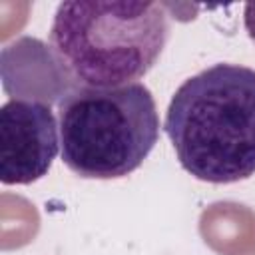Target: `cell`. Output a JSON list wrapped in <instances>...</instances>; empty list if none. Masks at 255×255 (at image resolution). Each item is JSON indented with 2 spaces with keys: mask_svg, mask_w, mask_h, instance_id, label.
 <instances>
[{
  "mask_svg": "<svg viewBox=\"0 0 255 255\" xmlns=\"http://www.w3.org/2000/svg\"><path fill=\"white\" fill-rule=\"evenodd\" d=\"M243 24H245V30H247L251 42L255 44V2L245 4V8H243Z\"/></svg>",
  "mask_w": 255,
  "mask_h": 255,
  "instance_id": "obj_5",
  "label": "cell"
},
{
  "mask_svg": "<svg viewBox=\"0 0 255 255\" xmlns=\"http://www.w3.org/2000/svg\"><path fill=\"white\" fill-rule=\"evenodd\" d=\"M163 131L199 181L255 175V70L219 62L187 78L169 100Z\"/></svg>",
  "mask_w": 255,
  "mask_h": 255,
  "instance_id": "obj_1",
  "label": "cell"
},
{
  "mask_svg": "<svg viewBox=\"0 0 255 255\" xmlns=\"http://www.w3.org/2000/svg\"><path fill=\"white\" fill-rule=\"evenodd\" d=\"M60 151V129L48 104L12 98L0 108V181L28 185L42 179Z\"/></svg>",
  "mask_w": 255,
  "mask_h": 255,
  "instance_id": "obj_4",
  "label": "cell"
},
{
  "mask_svg": "<svg viewBox=\"0 0 255 255\" xmlns=\"http://www.w3.org/2000/svg\"><path fill=\"white\" fill-rule=\"evenodd\" d=\"M60 153L84 179L133 173L159 139V114L147 86H76L58 100Z\"/></svg>",
  "mask_w": 255,
  "mask_h": 255,
  "instance_id": "obj_3",
  "label": "cell"
},
{
  "mask_svg": "<svg viewBox=\"0 0 255 255\" xmlns=\"http://www.w3.org/2000/svg\"><path fill=\"white\" fill-rule=\"evenodd\" d=\"M169 40L159 2H60L48 42L58 68L82 88H120L141 80Z\"/></svg>",
  "mask_w": 255,
  "mask_h": 255,
  "instance_id": "obj_2",
  "label": "cell"
}]
</instances>
